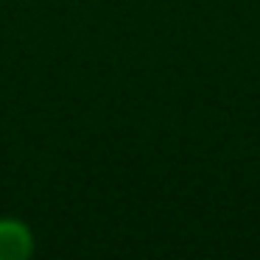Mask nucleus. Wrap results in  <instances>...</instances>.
Instances as JSON below:
<instances>
[{"label":"nucleus","instance_id":"obj_1","mask_svg":"<svg viewBox=\"0 0 260 260\" xmlns=\"http://www.w3.org/2000/svg\"><path fill=\"white\" fill-rule=\"evenodd\" d=\"M37 252L31 226L20 218H0V260H28Z\"/></svg>","mask_w":260,"mask_h":260}]
</instances>
